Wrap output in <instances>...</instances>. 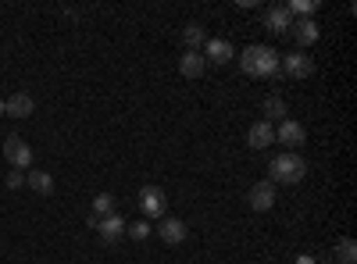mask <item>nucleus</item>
Instances as JSON below:
<instances>
[{
	"instance_id": "nucleus-1",
	"label": "nucleus",
	"mask_w": 357,
	"mask_h": 264,
	"mask_svg": "<svg viewBox=\"0 0 357 264\" xmlns=\"http://www.w3.org/2000/svg\"><path fill=\"white\" fill-rule=\"evenodd\" d=\"M240 68H243L250 79H275V75H279V50L268 47V43H254V47L243 50Z\"/></svg>"
},
{
	"instance_id": "nucleus-2",
	"label": "nucleus",
	"mask_w": 357,
	"mask_h": 264,
	"mask_svg": "<svg viewBox=\"0 0 357 264\" xmlns=\"http://www.w3.org/2000/svg\"><path fill=\"white\" fill-rule=\"evenodd\" d=\"M268 171H272V179H268V183L296 186V183H304V175H307V161L296 154V150H286V154H275V157H272Z\"/></svg>"
},
{
	"instance_id": "nucleus-3",
	"label": "nucleus",
	"mask_w": 357,
	"mask_h": 264,
	"mask_svg": "<svg viewBox=\"0 0 357 264\" xmlns=\"http://www.w3.org/2000/svg\"><path fill=\"white\" fill-rule=\"evenodd\" d=\"M279 72L286 79H311L314 75V61L304 50H289V54H279Z\"/></svg>"
},
{
	"instance_id": "nucleus-4",
	"label": "nucleus",
	"mask_w": 357,
	"mask_h": 264,
	"mask_svg": "<svg viewBox=\"0 0 357 264\" xmlns=\"http://www.w3.org/2000/svg\"><path fill=\"white\" fill-rule=\"evenodd\" d=\"M4 157L15 171H25L29 164H33V146H29L22 136H8L4 139Z\"/></svg>"
},
{
	"instance_id": "nucleus-5",
	"label": "nucleus",
	"mask_w": 357,
	"mask_h": 264,
	"mask_svg": "<svg viewBox=\"0 0 357 264\" xmlns=\"http://www.w3.org/2000/svg\"><path fill=\"white\" fill-rule=\"evenodd\" d=\"M136 200H139V211H143L146 218H165L168 196H165V189H161V186H143Z\"/></svg>"
},
{
	"instance_id": "nucleus-6",
	"label": "nucleus",
	"mask_w": 357,
	"mask_h": 264,
	"mask_svg": "<svg viewBox=\"0 0 357 264\" xmlns=\"http://www.w3.org/2000/svg\"><path fill=\"white\" fill-rule=\"evenodd\" d=\"M275 143H282V146H289V150H296V146L307 143V129L296 122V118H282L279 129H275Z\"/></svg>"
},
{
	"instance_id": "nucleus-7",
	"label": "nucleus",
	"mask_w": 357,
	"mask_h": 264,
	"mask_svg": "<svg viewBox=\"0 0 357 264\" xmlns=\"http://www.w3.org/2000/svg\"><path fill=\"white\" fill-rule=\"evenodd\" d=\"M247 203H250V211H272L275 208V183H254L247 189Z\"/></svg>"
},
{
	"instance_id": "nucleus-8",
	"label": "nucleus",
	"mask_w": 357,
	"mask_h": 264,
	"mask_svg": "<svg viewBox=\"0 0 357 264\" xmlns=\"http://www.w3.org/2000/svg\"><path fill=\"white\" fill-rule=\"evenodd\" d=\"M158 236H161L168 247H183V243H186V236H190V228H186V222H183V218H161Z\"/></svg>"
},
{
	"instance_id": "nucleus-9",
	"label": "nucleus",
	"mask_w": 357,
	"mask_h": 264,
	"mask_svg": "<svg viewBox=\"0 0 357 264\" xmlns=\"http://www.w3.org/2000/svg\"><path fill=\"white\" fill-rule=\"evenodd\" d=\"M33 111H36V100H33V93H25V90H18V93H11L4 100V114H11V118H29Z\"/></svg>"
},
{
	"instance_id": "nucleus-10",
	"label": "nucleus",
	"mask_w": 357,
	"mask_h": 264,
	"mask_svg": "<svg viewBox=\"0 0 357 264\" xmlns=\"http://www.w3.org/2000/svg\"><path fill=\"white\" fill-rule=\"evenodd\" d=\"M247 143L254 146V150H268V146H272L275 143V125L272 122H254L250 129H247Z\"/></svg>"
},
{
	"instance_id": "nucleus-11",
	"label": "nucleus",
	"mask_w": 357,
	"mask_h": 264,
	"mask_svg": "<svg viewBox=\"0 0 357 264\" xmlns=\"http://www.w3.org/2000/svg\"><path fill=\"white\" fill-rule=\"evenodd\" d=\"M200 54H204V61H211V65H229L232 57H236V50H232L229 40H207Z\"/></svg>"
},
{
	"instance_id": "nucleus-12",
	"label": "nucleus",
	"mask_w": 357,
	"mask_h": 264,
	"mask_svg": "<svg viewBox=\"0 0 357 264\" xmlns=\"http://www.w3.org/2000/svg\"><path fill=\"white\" fill-rule=\"evenodd\" d=\"M97 232H100V240H104L107 247H114L118 240L126 236V218H122V215H107V218L97 222Z\"/></svg>"
},
{
	"instance_id": "nucleus-13",
	"label": "nucleus",
	"mask_w": 357,
	"mask_h": 264,
	"mask_svg": "<svg viewBox=\"0 0 357 264\" xmlns=\"http://www.w3.org/2000/svg\"><path fill=\"white\" fill-rule=\"evenodd\" d=\"M289 33H293V40L301 43V47H311L318 40V25H314V18H301V22L289 25Z\"/></svg>"
},
{
	"instance_id": "nucleus-14",
	"label": "nucleus",
	"mask_w": 357,
	"mask_h": 264,
	"mask_svg": "<svg viewBox=\"0 0 357 264\" xmlns=\"http://www.w3.org/2000/svg\"><path fill=\"white\" fill-rule=\"evenodd\" d=\"M204 68H207V61H204V54H200V50H186V54H183V61H178V72H183L186 79H200Z\"/></svg>"
},
{
	"instance_id": "nucleus-15",
	"label": "nucleus",
	"mask_w": 357,
	"mask_h": 264,
	"mask_svg": "<svg viewBox=\"0 0 357 264\" xmlns=\"http://www.w3.org/2000/svg\"><path fill=\"white\" fill-rule=\"evenodd\" d=\"M264 25L272 29V33H289V25H293V15L286 8H272L264 15Z\"/></svg>"
},
{
	"instance_id": "nucleus-16",
	"label": "nucleus",
	"mask_w": 357,
	"mask_h": 264,
	"mask_svg": "<svg viewBox=\"0 0 357 264\" xmlns=\"http://www.w3.org/2000/svg\"><path fill=\"white\" fill-rule=\"evenodd\" d=\"M29 189L40 193V196H50L54 193V179H50V171H29Z\"/></svg>"
},
{
	"instance_id": "nucleus-17",
	"label": "nucleus",
	"mask_w": 357,
	"mask_h": 264,
	"mask_svg": "<svg viewBox=\"0 0 357 264\" xmlns=\"http://www.w3.org/2000/svg\"><path fill=\"white\" fill-rule=\"evenodd\" d=\"M183 40H186V47H190V50H200V47L207 43V36H204V25L190 22V25L183 29Z\"/></svg>"
},
{
	"instance_id": "nucleus-18",
	"label": "nucleus",
	"mask_w": 357,
	"mask_h": 264,
	"mask_svg": "<svg viewBox=\"0 0 357 264\" xmlns=\"http://www.w3.org/2000/svg\"><path fill=\"white\" fill-rule=\"evenodd\" d=\"M336 261H340V264H357V243H354L350 236H343V240L336 243Z\"/></svg>"
},
{
	"instance_id": "nucleus-19",
	"label": "nucleus",
	"mask_w": 357,
	"mask_h": 264,
	"mask_svg": "<svg viewBox=\"0 0 357 264\" xmlns=\"http://www.w3.org/2000/svg\"><path fill=\"white\" fill-rule=\"evenodd\" d=\"M282 114H286V100L279 93H272L264 100V122H275V118H282Z\"/></svg>"
},
{
	"instance_id": "nucleus-20",
	"label": "nucleus",
	"mask_w": 357,
	"mask_h": 264,
	"mask_svg": "<svg viewBox=\"0 0 357 264\" xmlns=\"http://www.w3.org/2000/svg\"><path fill=\"white\" fill-rule=\"evenodd\" d=\"M114 215V196L111 193H97L93 196V218H107Z\"/></svg>"
},
{
	"instance_id": "nucleus-21",
	"label": "nucleus",
	"mask_w": 357,
	"mask_h": 264,
	"mask_svg": "<svg viewBox=\"0 0 357 264\" xmlns=\"http://www.w3.org/2000/svg\"><path fill=\"white\" fill-rule=\"evenodd\" d=\"M286 11H289V15H301V18H311V15L318 11V0H293Z\"/></svg>"
},
{
	"instance_id": "nucleus-22",
	"label": "nucleus",
	"mask_w": 357,
	"mask_h": 264,
	"mask_svg": "<svg viewBox=\"0 0 357 264\" xmlns=\"http://www.w3.org/2000/svg\"><path fill=\"white\" fill-rule=\"evenodd\" d=\"M126 236H132V240H146V236H151V225H146V222L126 225Z\"/></svg>"
},
{
	"instance_id": "nucleus-23",
	"label": "nucleus",
	"mask_w": 357,
	"mask_h": 264,
	"mask_svg": "<svg viewBox=\"0 0 357 264\" xmlns=\"http://www.w3.org/2000/svg\"><path fill=\"white\" fill-rule=\"evenodd\" d=\"M18 186H22V171H11L8 175V189H18Z\"/></svg>"
},
{
	"instance_id": "nucleus-24",
	"label": "nucleus",
	"mask_w": 357,
	"mask_h": 264,
	"mask_svg": "<svg viewBox=\"0 0 357 264\" xmlns=\"http://www.w3.org/2000/svg\"><path fill=\"white\" fill-rule=\"evenodd\" d=\"M296 264H314V261H311V257H301V261H296Z\"/></svg>"
},
{
	"instance_id": "nucleus-25",
	"label": "nucleus",
	"mask_w": 357,
	"mask_h": 264,
	"mask_svg": "<svg viewBox=\"0 0 357 264\" xmlns=\"http://www.w3.org/2000/svg\"><path fill=\"white\" fill-rule=\"evenodd\" d=\"M0 114H4V100H0Z\"/></svg>"
}]
</instances>
